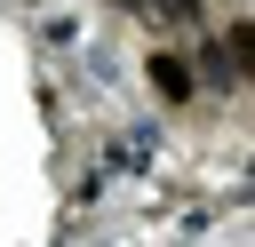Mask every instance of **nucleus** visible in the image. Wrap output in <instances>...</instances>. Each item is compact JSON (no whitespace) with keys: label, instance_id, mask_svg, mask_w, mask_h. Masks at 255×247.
Wrapping results in <instances>:
<instances>
[{"label":"nucleus","instance_id":"f257e3e1","mask_svg":"<svg viewBox=\"0 0 255 247\" xmlns=\"http://www.w3.org/2000/svg\"><path fill=\"white\" fill-rule=\"evenodd\" d=\"M151 88H159L167 104H183V96H191V72H183V56H167V48H159V56H151Z\"/></svg>","mask_w":255,"mask_h":247},{"label":"nucleus","instance_id":"f03ea898","mask_svg":"<svg viewBox=\"0 0 255 247\" xmlns=\"http://www.w3.org/2000/svg\"><path fill=\"white\" fill-rule=\"evenodd\" d=\"M231 56H239V72L255 80V24H231Z\"/></svg>","mask_w":255,"mask_h":247}]
</instances>
